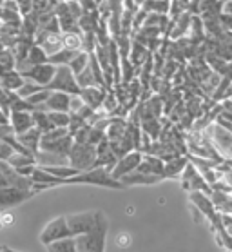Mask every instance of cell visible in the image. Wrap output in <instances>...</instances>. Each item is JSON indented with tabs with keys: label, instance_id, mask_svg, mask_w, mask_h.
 Wrapping results in <instances>:
<instances>
[{
	"label": "cell",
	"instance_id": "14",
	"mask_svg": "<svg viewBox=\"0 0 232 252\" xmlns=\"http://www.w3.org/2000/svg\"><path fill=\"white\" fill-rule=\"evenodd\" d=\"M36 46L42 47V51H44L47 57H51V55H55L57 51L62 49V36H60V33H57V31H44V34L38 38V44H36Z\"/></svg>",
	"mask_w": 232,
	"mask_h": 252
},
{
	"label": "cell",
	"instance_id": "28",
	"mask_svg": "<svg viewBox=\"0 0 232 252\" xmlns=\"http://www.w3.org/2000/svg\"><path fill=\"white\" fill-rule=\"evenodd\" d=\"M47 116H49V122H51V126L53 127H58V129H67L69 124H71V115H69V113L47 111Z\"/></svg>",
	"mask_w": 232,
	"mask_h": 252
},
{
	"label": "cell",
	"instance_id": "31",
	"mask_svg": "<svg viewBox=\"0 0 232 252\" xmlns=\"http://www.w3.org/2000/svg\"><path fill=\"white\" fill-rule=\"evenodd\" d=\"M160 131H162V126H160L158 120H143V134L145 136H151L156 140L160 136Z\"/></svg>",
	"mask_w": 232,
	"mask_h": 252
},
{
	"label": "cell",
	"instance_id": "11",
	"mask_svg": "<svg viewBox=\"0 0 232 252\" xmlns=\"http://www.w3.org/2000/svg\"><path fill=\"white\" fill-rule=\"evenodd\" d=\"M9 126L13 129V134L18 136L22 132L33 129V115L26 113V111H9Z\"/></svg>",
	"mask_w": 232,
	"mask_h": 252
},
{
	"label": "cell",
	"instance_id": "15",
	"mask_svg": "<svg viewBox=\"0 0 232 252\" xmlns=\"http://www.w3.org/2000/svg\"><path fill=\"white\" fill-rule=\"evenodd\" d=\"M162 176H154V174H143V172H129L124 178H120V184L124 187H131V185H154L162 182Z\"/></svg>",
	"mask_w": 232,
	"mask_h": 252
},
{
	"label": "cell",
	"instance_id": "29",
	"mask_svg": "<svg viewBox=\"0 0 232 252\" xmlns=\"http://www.w3.org/2000/svg\"><path fill=\"white\" fill-rule=\"evenodd\" d=\"M76 84H78L80 89L97 86V80H95V76H93V71H91L89 65H87V67H85L84 71L80 73V75H76Z\"/></svg>",
	"mask_w": 232,
	"mask_h": 252
},
{
	"label": "cell",
	"instance_id": "16",
	"mask_svg": "<svg viewBox=\"0 0 232 252\" xmlns=\"http://www.w3.org/2000/svg\"><path fill=\"white\" fill-rule=\"evenodd\" d=\"M69 100L71 94L60 91H51L47 102L44 103L45 111H58V113H69Z\"/></svg>",
	"mask_w": 232,
	"mask_h": 252
},
{
	"label": "cell",
	"instance_id": "18",
	"mask_svg": "<svg viewBox=\"0 0 232 252\" xmlns=\"http://www.w3.org/2000/svg\"><path fill=\"white\" fill-rule=\"evenodd\" d=\"M125 129H127V122L122 118V116H111L109 120V126L105 129V140L107 142H118L120 138L125 134Z\"/></svg>",
	"mask_w": 232,
	"mask_h": 252
},
{
	"label": "cell",
	"instance_id": "13",
	"mask_svg": "<svg viewBox=\"0 0 232 252\" xmlns=\"http://www.w3.org/2000/svg\"><path fill=\"white\" fill-rule=\"evenodd\" d=\"M105 94H107V89H102V87H85V89H80L78 96L82 98V102L89 107V109H98L100 105L105 100Z\"/></svg>",
	"mask_w": 232,
	"mask_h": 252
},
{
	"label": "cell",
	"instance_id": "9",
	"mask_svg": "<svg viewBox=\"0 0 232 252\" xmlns=\"http://www.w3.org/2000/svg\"><path fill=\"white\" fill-rule=\"evenodd\" d=\"M55 71H57V67H55L53 63L45 62V63H38V65H33V67L26 69L20 75H22L24 80L33 82V84H36V86H40V87H47L49 82L53 80V76H55Z\"/></svg>",
	"mask_w": 232,
	"mask_h": 252
},
{
	"label": "cell",
	"instance_id": "8",
	"mask_svg": "<svg viewBox=\"0 0 232 252\" xmlns=\"http://www.w3.org/2000/svg\"><path fill=\"white\" fill-rule=\"evenodd\" d=\"M36 194L34 190H22L17 187H2L0 189V211H7L13 207L22 205L24 201L31 200Z\"/></svg>",
	"mask_w": 232,
	"mask_h": 252
},
{
	"label": "cell",
	"instance_id": "36",
	"mask_svg": "<svg viewBox=\"0 0 232 252\" xmlns=\"http://www.w3.org/2000/svg\"><path fill=\"white\" fill-rule=\"evenodd\" d=\"M2 247H4V245H0V251H2Z\"/></svg>",
	"mask_w": 232,
	"mask_h": 252
},
{
	"label": "cell",
	"instance_id": "10",
	"mask_svg": "<svg viewBox=\"0 0 232 252\" xmlns=\"http://www.w3.org/2000/svg\"><path fill=\"white\" fill-rule=\"evenodd\" d=\"M140 161H142V153L140 151H131V153H127V155H124L122 158L116 160V165L113 167V171L109 174L120 182V178H124L125 174L134 172L138 169V165H140Z\"/></svg>",
	"mask_w": 232,
	"mask_h": 252
},
{
	"label": "cell",
	"instance_id": "34",
	"mask_svg": "<svg viewBox=\"0 0 232 252\" xmlns=\"http://www.w3.org/2000/svg\"><path fill=\"white\" fill-rule=\"evenodd\" d=\"M11 134H13L11 126H0V140L6 136H11Z\"/></svg>",
	"mask_w": 232,
	"mask_h": 252
},
{
	"label": "cell",
	"instance_id": "3",
	"mask_svg": "<svg viewBox=\"0 0 232 252\" xmlns=\"http://www.w3.org/2000/svg\"><path fill=\"white\" fill-rule=\"evenodd\" d=\"M97 160V147L91 143H73V147L67 155L69 167L76 169L78 172L91 171Z\"/></svg>",
	"mask_w": 232,
	"mask_h": 252
},
{
	"label": "cell",
	"instance_id": "26",
	"mask_svg": "<svg viewBox=\"0 0 232 252\" xmlns=\"http://www.w3.org/2000/svg\"><path fill=\"white\" fill-rule=\"evenodd\" d=\"M13 69H17V60L13 57L11 49H0V75L9 73Z\"/></svg>",
	"mask_w": 232,
	"mask_h": 252
},
{
	"label": "cell",
	"instance_id": "2",
	"mask_svg": "<svg viewBox=\"0 0 232 252\" xmlns=\"http://www.w3.org/2000/svg\"><path fill=\"white\" fill-rule=\"evenodd\" d=\"M98 185V187H109V189H124V185L120 184L118 180H114L105 169L102 167H95L91 171L78 172L76 176L64 180L62 185Z\"/></svg>",
	"mask_w": 232,
	"mask_h": 252
},
{
	"label": "cell",
	"instance_id": "19",
	"mask_svg": "<svg viewBox=\"0 0 232 252\" xmlns=\"http://www.w3.org/2000/svg\"><path fill=\"white\" fill-rule=\"evenodd\" d=\"M187 163H189L187 156H174L172 160L164 163V178L181 176V172H183V169L187 167Z\"/></svg>",
	"mask_w": 232,
	"mask_h": 252
},
{
	"label": "cell",
	"instance_id": "1",
	"mask_svg": "<svg viewBox=\"0 0 232 252\" xmlns=\"http://www.w3.org/2000/svg\"><path fill=\"white\" fill-rule=\"evenodd\" d=\"M109 221L102 211H97V225L95 229L84 236H76V251L78 252H105Z\"/></svg>",
	"mask_w": 232,
	"mask_h": 252
},
{
	"label": "cell",
	"instance_id": "23",
	"mask_svg": "<svg viewBox=\"0 0 232 252\" xmlns=\"http://www.w3.org/2000/svg\"><path fill=\"white\" fill-rule=\"evenodd\" d=\"M89 65V53H85V51H78L76 55L73 57V60L69 62L67 67L73 71V75H80L82 71H84L85 67Z\"/></svg>",
	"mask_w": 232,
	"mask_h": 252
},
{
	"label": "cell",
	"instance_id": "37",
	"mask_svg": "<svg viewBox=\"0 0 232 252\" xmlns=\"http://www.w3.org/2000/svg\"><path fill=\"white\" fill-rule=\"evenodd\" d=\"M0 252H2V251H0Z\"/></svg>",
	"mask_w": 232,
	"mask_h": 252
},
{
	"label": "cell",
	"instance_id": "35",
	"mask_svg": "<svg viewBox=\"0 0 232 252\" xmlns=\"http://www.w3.org/2000/svg\"><path fill=\"white\" fill-rule=\"evenodd\" d=\"M2 252H20V251H15V249H11V247H2Z\"/></svg>",
	"mask_w": 232,
	"mask_h": 252
},
{
	"label": "cell",
	"instance_id": "24",
	"mask_svg": "<svg viewBox=\"0 0 232 252\" xmlns=\"http://www.w3.org/2000/svg\"><path fill=\"white\" fill-rule=\"evenodd\" d=\"M78 51H69V49H60V51H57L55 55H51V57H47V62L53 63L55 67H60V65H69V62L73 60V57L76 55Z\"/></svg>",
	"mask_w": 232,
	"mask_h": 252
},
{
	"label": "cell",
	"instance_id": "20",
	"mask_svg": "<svg viewBox=\"0 0 232 252\" xmlns=\"http://www.w3.org/2000/svg\"><path fill=\"white\" fill-rule=\"evenodd\" d=\"M22 84H24V78L17 69H13V71H9V73L0 75V87H2V89H6V91L17 93L18 87L22 86Z\"/></svg>",
	"mask_w": 232,
	"mask_h": 252
},
{
	"label": "cell",
	"instance_id": "12",
	"mask_svg": "<svg viewBox=\"0 0 232 252\" xmlns=\"http://www.w3.org/2000/svg\"><path fill=\"white\" fill-rule=\"evenodd\" d=\"M189 201H191L194 209L207 220H210L216 212H218L214 203H212V200H210V196L203 194V192H191V194H189Z\"/></svg>",
	"mask_w": 232,
	"mask_h": 252
},
{
	"label": "cell",
	"instance_id": "32",
	"mask_svg": "<svg viewBox=\"0 0 232 252\" xmlns=\"http://www.w3.org/2000/svg\"><path fill=\"white\" fill-rule=\"evenodd\" d=\"M13 153H17V151L13 149V145L7 142V136L2 138V140H0V161H7L11 158Z\"/></svg>",
	"mask_w": 232,
	"mask_h": 252
},
{
	"label": "cell",
	"instance_id": "25",
	"mask_svg": "<svg viewBox=\"0 0 232 252\" xmlns=\"http://www.w3.org/2000/svg\"><path fill=\"white\" fill-rule=\"evenodd\" d=\"M62 36V47L69 51H82V34L80 33H64Z\"/></svg>",
	"mask_w": 232,
	"mask_h": 252
},
{
	"label": "cell",
	"instance_id": "5",
	"mask_svg": "<svg viewBox=\"0 0 232 252\" xmlns=\"http://www.w3.org/2000/svg\"><path fill=\"white\" fill-rule=\"evenodd\" d=\"M64 238H73V236H71V230H69V227H67V221H66V216L53 218L51 221L42 229V232H40V243H42V245H49L53 241L64 240Z\"/></svg>",
	"mask_w": 232,
	"mask_h": 252
},
{
	"label": "cell",
	"instance_id": "22",
	"mask_svg": "<svg viewBox=\"0 0 232 252\" xmlns=\"http://www.w3.org/2000/svg\"><path fill=\"white\" fill-rule=\"evenodd\" d=\"M31 115H33L34 129H38V131L42 132V134H45V132H49L51 129H55V127L51 126V122H49L47 111H33Z\"/></svg>",
	"mask_w": 232,
	"mask_h": 252
},
{
	"label": "cell",
	"instance_id": "6",
	"mask_svg": "<svg viewBox=\"0 0 232 252\" xmlns=\"http://www.w3.org/2000/svg\"><path fill=\"white\" fill-rule=\"evenodd\" d=\"M181 185L187 192H203V194H212V187L203 180V176L198 172V169L193 163H187V167L181 172Z\"/></svg>",
	"mask_w": 232,
	"mask_h": 252
},
{
	"label": "cell",
	"instance_id": "17",
	"mask_svg": "<svg viewBox=\"0 0 232 252\" xmlns=\"http://www.w3.org/2000/svg\"><path fill=\"white\" fill-rule=\"evenodd\" d=\"M18 143L22 145L24 149H28L31 155H36L40 151V140H42V132L38 131V129H29V131L22 132V134H18L17 136Z\"/></svg>",
	"mask_w": 232,
	"mask_h": 252
},
{
	"label": "cell",
	"instance_id": "27",
	"mask_svg": "<svg viewBox=\"0 0 232 252\" xmlns=\"http://www.w3.org/2000/svg\"><path fill=\"white\" fill-rule=\"evenodd\" d=\"M13 169H22V167H29V165H36V161H34L33 156H28V155H22V153H13L11 158L6 161Z\"/></svg>",
	"mask_w": 232,
	"mask_h": 252
},
{
	"label": "cell",
	"instance_id": "4",
	"mask_svg": "<svg viewBox=\"0 0 232 252\" xmlns=\"http://www.w3.org/2000/svg\"><path fill=\"white\" fill-rule=\"evenodd\" d=\"M45 89L67 93V94H78L80 93V87H78V84H76V76L73 75V71H71L67 65L57 67L53 80L49 82V86L45 87Z\"/></svg>",
	"mask_w": 232,
	"mask_h": 252
},
{
	"label": "cell",
	"instance_id": "7",
	"mask_svg": "<svg viewBox=\"0 0 232 252\" xmlns=\"http://www.w3.org/2000/svg\"><path fill=\"white\" fill-rule=\"evenodd\" d=\"M67 227L71 230V236H84L95 229L97 225V212H78V214H69L66 216Z\"/></svg>",
	"mask_w": 232,
	"mask_h": 252
},
{
	"label": "cell",
	"instance_id": "30",
	"mask_svg": "<svg viewBox=\"0 0 232 252\" xmlns=\"http://www.w3.org/2000/svg\"><path fill=\"white\" fill-rule=\"evenodd\" d=\"M40 89H44V87H40L36 86V84H33V82H29V80H24V84L20 87H18V91H17V96L18 98H22V100H26L28 96H31L33 93L40 91Z\"/></svg>",
	"mask_w": 232,
	"mask_h": 252
},
{
	"label": "cell",
	"instance_id": "33",
	"mask_svg": "<svg viewBox=\"0 0 232 252\" xmlns=\"http://www.w3.org/2000/svg\"><path fill=\"white\" fill-rule=\"evenodd\" d=\"M0 126H9V111L0 107Z\"/></svg>",
	"mask_w": 232,
	"mask_h": 252
},
{
	"label": "cell",
	"instance_id": "21",
	"mask_svg": "<svg viewBox=\"0 0 232 252\" xmlns=\"http://www.w3.org/2000/svg\"><path fill=\"white\" fill-rule=\"evenodd\" d=\"M47 247V252H78L76 251V241L74 238H64V240L53 241Z\"/></svg>",
	"mask_w": 232,
	"mask_h": 252
}]
</instances>
